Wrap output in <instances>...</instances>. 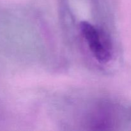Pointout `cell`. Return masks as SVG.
Instances as JSON below:
<instances>
[{"instance_id": "obj_1", "label": "cell", "mask_w": 131, "mask_h": 131, "mask_svg": "<svg viewBox=\"0 0 131 131\" xmlns=\"http://www.w3.org/2000/svg\"><path fill=\"white\" fill-rule=\"evenodd\" d=\"M80 30L92 55L101 63H107L112 58L113 46L104 31L87 21L80 23Z\"/></svg>"}]
</instances>
